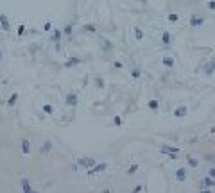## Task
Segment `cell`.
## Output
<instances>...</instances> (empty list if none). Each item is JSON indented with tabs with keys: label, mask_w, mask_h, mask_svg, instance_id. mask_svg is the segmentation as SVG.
I'll return each mask as SVG.
<instances>
[{
	"label": "cell",
	"mask_w": 215,
	"mask_h": 193,
	"mask_svg": "<svg viewBox=\"0 0 215 193\" xmlns=\"http://www.w3.org/2000/svg\"><path fill=\"white\" fill-rule=\"evenodd\" d=\"M83 31H84V32H95V31H97V27H95L93 23H86L84 27H83Z\"/></svg>",
	"instance_id": "obj_24"
},
{
	"label": "cell",
	"mask_w": 215,
	"mask_h": 193,
	"mask_svg": "<svg viewBox=\"0 0 215 193\" xmlns=\"http://www.w3.org/2000/svg\"><path fill=\"white\" fill-rule=\"evenodd\" d=\"M176 181L178 182H185L186 181V168L185 166H179V168L176 170Z\"/></svg>",
	"instance_id": "obj_12"
},
{
	"label": "cell",
	"mask_w": 215,
	"mask_h": 193,
	"mask_svg": "<svg viewBox=\"0 0 215 193\" xmlns=\"http://www.w3.org/2000/svg\"><path fill=\"white\" fill-rule=\"evenodd\" d=\"M41 111H43V115H47V116H54V115H56V107H54V104H50V102H43Z\"/></svg>",
	"instance_id": "obj_9"
},
{
	"label": "cell",
	"mask_w": 215,
	"mask_h": 193,
	"mask_svg": "<svg viewBox=\"0 0 215 193\" xmlns=\"http://www.w3.org/2000/svg\"><path fill=\"white\" fill-rule=\"evenodd\" d=\"M25 29H27V23H25V22H20V23H18V29H16V36L22 38L23 32H25Z\"/></svg>",
	"instance_id": "obj_19"
},
{
	"label": "cell",
	"mask_w": 215,
	"mask_h": 193,
	"mask_svg": "<svg viewBox=\"0 0 215 193\" xmlns=\"http://www.w3.org/2000/svg\"><path fill=\"white\" fill-rule=\"evenodd\" d=\"M210 175H212V177H215V168H212V170H210Z\"/></svg>",
	"instance_id": "obj_34"
},
{
	"label": "cell",
	"mask_w": 215,
	"mask_h": 193,
	"mask_svg": "<svg viewBox=\"0 0 215 193\" xmlns=\"http://www.w3.org/2000/svg\"><path fill=\"white\" fill-rule=\"evenodd\" d=\"M208 9H212V11H215V2L212 0V2H208Z\"/></svg>",
	"instance_id": "obj_32"
},
{
	"label": "cell",
	"mask_w": 215,
	"mask_h": 193,
	"mask_svg": "<svg viewBox=\"0 0 215 193\" xmlns=\"http://www.w3.org/2000/svg\"><path fill=\"white\" fill-rule=\"evenodd\" d=\"M63 29H59V27H54L50 31V34H49V41L54 43V46H56V52L61 50V41H63Z\"/></svg>",
	"instance_id": "obj_1"
},
{
	"label": "cell",
	"mask_w": 215,
	"mask_h": 193,
	"mask_svg": "<svg viewBox=\"0 0 215 193\" xmlns=\"http://www.w3.org/2000/svg\"><path fill=\"white\" fill-rule=\"evenodd\" d=\"M79 64H83V59H81L79 56H70V57L63 63V68H77Z\"/></svg>",
	"instance_id": "obj_4"
},
{
	"label": "cell",
	"mask_w": 215,
	"mask_h": 193,
	"mask_svg": "<svg viewBox=\"0 0 215 193\" xmlns=\"http://www.w3.org/2000/svg\"><path fill=\"white\" fill-rule=\"evenodd\" d=\"M136 170H138V164H133L131 168L127 170V174H134V172H136Z\"/></svg>",
	"instance_id": "obj_31"
},
{
	"label": "cell",
	"mask_w": 215,
	"mask_h": 193,
	"mask_svg": "<svg viewBox=\"0 0 215 193\" xmlns=\"http://www.w3.org/2000/svg\"><path fill=\"white\" fill-rule=\"evenodd\" d=\"M161 43L163 45H170L172 43V34L169 31H163V34H161Z\"/></svg>",
	"instance_id": "obj_17"
},
{
	"label": "cell",
	"mask_w": 215,
	"mask_h": 193,
	"mask_svg": "<svg viewBox=\"0 0 215 193\" xmlns=\"http://www.w3.org/2000/svg\"><path fill=\"white\" fill-rule=\"evenodd\" d=\"M22 191L23 193H31L32 191V186H31L29 179H22Z\"/></svg>",
	"instance_id": "obj_18"
},
{
	"label": "cell",
	"mask_w": 215,
	"mask_h": 193,
	"mask_svg": "<svg viewBox=\"0 0 215 193\" xmlns=\"http://www.w3.org/2000/svg\"><path fill=\"white\" fill-rule=\"evenodd\" d=\"M95 163H97V161H95L93 157H79L77 163H75V166H73V170H79V168H86V170H88V168H91Z\"/></svg>",
	"instance_id": "obj_2"
},
{
	"label": "cell",
	"mask_w": 215,
	"mask_h": 193,
	"mask_svg": "<svg viewBox=\"0 0 215 193\" xmlns=\"http://www.w3.org/2000/svg\"><path fill=\"white\" fill-rule=\"evenodd\" d=\"M2 59H4V54H2V50H0V61H2Z\"/></svg>",
	"instance_id": "obj_35"
},
{
	"label": "cell",
	"mask_w": 215,
	"mask_h": 193,
	"mask_svg": "<svg viewBox=\"0 0 215 193\" xmlns=\"http://www.w3.org/2000/svg\"><path fill=\"white\" fill-rule=\"evenodd\" d=\"M186 115H188V107H186V105H179V107H176V109L172 111V116L174 118H185Z\"/></svg>",
	"instance_id": "obj_10"
},
{
	"label": "cell",
	"mask_w": 215,
	"mask_h": 193,
	"mask_svg": "<svg viewBox=\"0 0 215 193\" xmlns=\"http://www.w3.org/2000/svg\"><path fill=\"white\" fill-rule=\"evenodd\" d=\"M204 18L201 15H192L190 16V27H199V25H203Z\"/></svg>",
	"instance_id": "obj_13"
},
{
	"label": "cell",
	"mask_w": 215,
	"mask_h": 193,
	"mask_svg": "<svg viewBox=\"0 0 215 193\" xmlns=\"http://www.w3.org/2000/svg\"><path fill=\"white\" fill-rule=\"evenodd\" d=\"M147 107H149L151 111H158V109H160V102L154 100V98H151V100L147 102Z\"/></svg>",
	"instance_id": "obj_20"
},
{
	"label": "cell",
	"mask_w": 215,
	"mask_h": 193,
	"mask_svg": "<svg viewBox=\"0 0 215 193\" xmlns=\"http://www.w3.org/2000/svg\"><path fill=\"white\" fill-rule=\"evenodd\" d=\"M213 68H215V59H212V61L206 64V70H204V74H208V75H210L212 72H213Z\"/></svg>",
	"instance_id": "obj_23"
},
{
	"label": "cell",
	"mask_w": 215,
	"mask_h": 193,
	"mask_svg": "<svg viewBox=\"0 0 215 193\" xmlns=\"http://www.w3.org/2000/svg\"><path fill=\"white\" fill-rule=\"evenodd\" d=\"M106 168H108V163H95L91 168L86 170V174L88 175H95V174H99V172H104Z\"/></svg>",
	"instance_id": "obj_5"
},
{
	"label": "cell",
	"mask_w": 215,
	"mask_h": 193,
	"mask_svg": "<svg viewBox=\"0 0 215 193\" xmlns=\"http://www.w3.org/2000/svg\"><path fill=\"white\" fill-rule=\"evenodd\" d=\"M52 149H54V141H52V139H45V141H43V145L39 147V154H43V156H49L50 152H52Z\"/></svg>",
	"instance_id": "obj_7"
},
{
	"label": "cell",
	"mask_w": 215,
	"mask_h": 193,
	"mask_svg": "<svg viewBox=\"0 0 215 193\" xmlns=\"http://www.w3.org/2000/svg\"><path fill=\"white\" fill-rule=\"evenodd\" d=\"M100 43H102V48H104V52H108V50L111 48V43L108 41V39H104V38H102V39H100Z\"/></svg>",
	"instance_id": "obj_25"
},
{
	"label": "cell",
	"mask_w": 215,
	"mask_h": 193,
	"mask_svg": "<svg viewBox=\"0 0 215 193\" xmlns=\"http://www.w3.org/2000/svg\"><path fill=\"white\" fill-rule=\"evenodd\" d=\"M113 123H115L117 127H120V125H122V118H120V116H115V118H113Z\"/></svg>",
	"instance_id": "obj_29"
},
{
	"label": "cell",
	"mask_w": 215,
	"mask_h": 193,
	"mask_svg": "<svg viewBox=\"0 0 215 193\" xmlns=\"http://www.w3.org/2000/svg\"><path fill=\"white\" fill-rule=\"evenodd\" d=\"M54 29V23H52V20H47V22L43 23V32H50Z\"/></svg>",
	"instance_id": "obj_22"
},
{
	"label": "cell",
	"mask_w": 215,
	"mask_h": 193,
	"mask_svg": "<svg viewBox=\"0 0 215 193\" xmlns=\"http://www.w3.org/2000/svg\"><path fill=\"white\" fill-rule=\"evenodd\" d=\"M20 147H22V154H23V156H29L31 150H32L31 139H29V138H22V139H20Z\"/></svg>",
	"instance_id": "obj_6"
},
{
	"label": "cell",
	"mask_w": 215,
	"mask_h": 193,
	"mask_svg": "<svg viewBox=\"0 0 215 193\" xmlns=\"http://www.w3.org/2000/svg\"><path fill=\"white\" fill-rule=\"evenodd\" d=\"M161 64H163L165 68H174V66H176V61H174V57L165 56V57H161Z\"/></svg>",
	"instance_id": "obj_15"
},
{
	"label": "cell",
	"mask_w": 215,
	"mask_h": 193,
	"mask_svg": "<svg viewBox=\"0 0 215 193\" xmlns=\"http://www.w3.org/2000/svg\"><path fill=\"white\" fill-rule=\"evenodd\" d=\"M113 64H115V68H122V63H120V61H115Z\"/></svg>",
	"instance_id": "obj_33"
},
{
	"label": "cell",
	"mask_w": 215,
	"mask_h": 193,
	"mask_svg": "<svg viewBox=\"0 0 215 193\" xmlns=\"http://www.w3.org/2000/svg\"><path fill=\"white\" fill-rule=\"evenodd\" d=\"M18 98H20V95H18L16 91L9 95V98H7V107H9V109H13V107H15V105L18 104Z\"/></svg>",
	"instance_id": "obj_14"
},
{
	"label": "cell",
	"mask_w": 215,
	"mask_h": 193,
	"mask_svg": "<svg viewBox=\"0 0 215 193\" xmlns=\"http://www.w3.org/2000/svg\"><path fill=\"white\" fill-rule=\"evenodd\" d=\"M131 75H133V79H138L140 75H142V70H140V68H134V70L131 72Z\"/></svg>",
	"instance_id": "obj_28"
},
{
	"label": "cell",
	"mask_w": 215,
	"mask_h": 193,
	"mask_svg": "<svg viewBox=\"0 0 215 193\" xmlns=\"http://www.w3.org/2000/svg\"><path fill=\"white\" fill-rule=\"evenodd\" d=\"M0 27H2V31H5V32L11 31V22H9V18H7L5 13H0Z\"/></svg>",
	"instance_id": "obj_8"
},
{
	"label": "cell",
	"mask_w": 215,
	"mask_h": 193,
	"mask_svg": "<svg viewBox=\"0 0 215 193\" xmlns=\"http://www.w3.org/2000/svg\"><path fill=\"white\" fill-rule=\"evenodd\" d=\"M167 20H169V22H178L179 16H178V15H169V16H167Z\"/></svg>",
	"instance_id": "obj_30"
},
{
	"label": "cell",
	"mask_w": 215,
	"mask_h": 193,
	"mask_svg": "<svg viewBox=\"0 0 215 193\" xmlns=\"http://www.w3.org/2000/svg\"><path fill=\"white\" fill-rule=\"evenodd\" d=\"M95 86H97L99 90H102L104 88V79L102 77H95Z\"/></svg>",
	"instance_id": "obj_26"
},
{
	"label": "cell",
	"mask_w": 215,
	"mask_h": 193,
	"mask_svg": "<svg viewBox=\"0 0 215 193\" xmlns=\"http://www.w3.org/2000/svg\"><path fill=\"white\" fill-rule=\"evenodd\" d=\"M134 38H136V41H144V31L140 27H134Z\"/></svg>",
	"instance_id": "obj_21"
},
{
	"label": "cell",
	"mask_w": 215,
	"mask_h": 193,
	"mask_svg": "<svg viewBox=\"0 0 215 193\" xmlns=\"http://www.w3.org/2000/svg\"><path fill=\"white\" fill-rule=\"evenodd\" d=\"M65 104H66V107L75 109V107H77V104H79V97H77V93H75V91L66 93V97H65Z\"/></svg>",
	"instance_id": "obj_3"
},
{
	"label": "cell",
	"mask_w": 215,
	"mask_h": 193,
	"mask_svg": "<svg viewBox=\"0 0 215 193\" xmlns=\"http://www.w3.org/2000/svg\"><path fill=\"white\" fill-rule=\"evenodd\" d=\"M176 152H178V149L176 147H170V145H163L161 147V154H165V156H169V157H176Z\"/></svg>",
	"instance_id": "obj_11"
},
{
	"label": "cell",
	"mask_w": 215,
	"mask_h": 193,
	"mask_svg": "<svg viewBox=\"0 0 215 193\" xmlns=\"http://www.w3.org/2000/svg\"><path fill=\"white\" fill-rule=\"evenodd\" d=\"M72 32H73V22H68L63 27V34H65V38H72Z\"/></svg>",
	"instance_id": "obj_16"
},
{
	"label": "cell",
	"mask_w": 215,
	"mask_h": 193,
	"mask_svg": "<svg viewBox=\"0 0 215 193\" xmlns=\"http://www.w3.org/2000/svg\"><path fill=\"white\" fill-rule=\"evenodd\" d=\"M0 81H2V77H0Z\"/></svg>",
	"instance_id": "obj_36"
},
{
	"label": "cell",
	"mask_w": 215,
	"mask_h": 193,
	"mask_svg": "<svg viewBox=\"0 0 215 193\" xmlns=\"http://www.w3.org/2000/svg\"><path fill=\"white\" fill-rule=\"evenodd\" d=\"M186 161H188V164H190L192 168H197V166H199V163H197L194 157H186Z\"/></svg>",
	"instance_id": "obj_27"
}]
</instances>
